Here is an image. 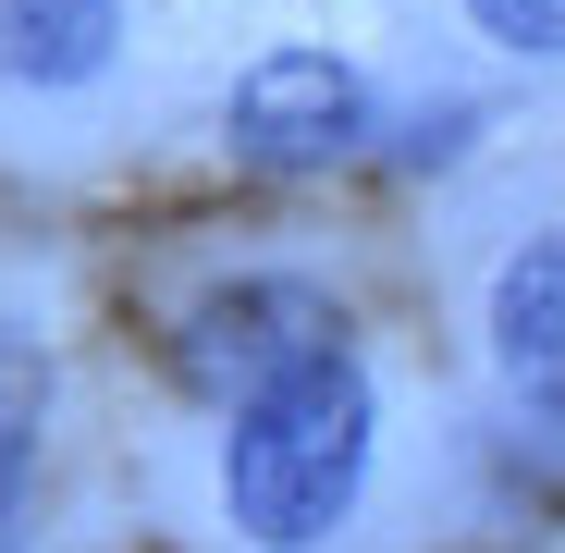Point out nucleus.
I'll use <instances>...</instances> for the list:
<instances>
[{"instance_id":"obj_2","label":"nucleus","mask_w":565,"mask_h":553,"mask_svg":"<svg viewBox=\"0 0 565 553\" xmlns=\"http://www.w3.org/2000/svg\"><path fill=\"white\" fill-rule=\"evenodd\" d=\"M320 357H344V320H332V296L320 284H296V270H246V284H222V296H198V320H184V369H198L210 394H270L282 369H320Z\"/></svg>"},{"instance_id":"obj_1","label":"nucleus","mask_w":565,"mask_h":553,"mask_svg":"<svg viewBox=\"0 0 565 553\" xmlns=\"http://www.w3.org/2000/svg\"><path fill=\"white\" fill-rule=\"evenodd\" d=\"M369 430H382V406H369L356 357H320V369H282L270 394L234 406V443H222V504L258 553H308L332 541V517L356 504L369 480Z\"/></svg>"},{"instance_id":"obj_4","label":"nucleus","mask_w":565,"mask_h":553,"mask_svg":"<svg viewBox=\"0 0 565 553\" xmlns=\"http://www.w3.org/2000/svg\"><path fill=\"white\" fill-rule=\"evenodd\" d=\"M492 357H504V382L529 406L565 418V234H541V246L504 258V284H492Z\"/></svg>"},{"instance_id":"obj_3","label":"nucleus","mask_w":565,"mask_h":553,"mask_svg":"<svg viewBox=\"0 0 565 553\" xmlns=\"http://www.w3.org/2000/svg\"><path fill=\"white\" fill-rule=\"evenodd\" d=\"M222 136H234V160H258V172H332L344 148H369V86H356V62H332V50H282V62H258V74L234 86Z\"/></svg>"},{"instance_id":"obj_6","label":"nucleus","mask_w":565,"mask_h":553,"mask_svg":"<svg viewBox=\"0 0 565 553\" xmlns=\"http://www.w3.org/2000/svg\"><path fill=\"white\" fill-rule=\"evenodd\" d=\"M38 418H50V369L0 320V553H13V517H25V480H38Z\"/></svg>"},{"instance_id":"obj_5","label":"nucleus","mask_w":565,"mask_h":553,"mask_svg":"<svg viewBox=\"0 0 565 553\" xmlns=\"http://www.w3.org/2000/svg\"><path fill=\"white\" fill-rule=\"evenodd\" d=\"M124 38V0H0V74L13 86H86Z\"/></svg>"},{"instance_id":"obj_7","label":"nucleus","mask_w":565,"mask_h":553,"mask_svg":"<svg viewBox=\"0 0 565 553\" xmlns=\"http://www.w3.org/2000/svg\"><path fill=\"white\" fill-rule=\"evenodd\" d=\"M504 50H565V0H467Z\"/></svg>"}]
</instances>
